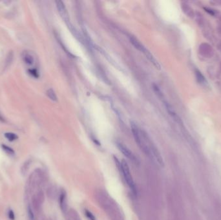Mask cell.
Here are the masks:
<instances>
[{
  "label": "cell",
  "instance_id": "obj_1",
  "mask_svg": "<svg viewBox=\"0 0 221 220\" xmlns=\"http://www.w3.org/2000/svg\"><path fill=\"white\" fill-rule=\"evenodd\" d=\"M132 132L136 143L140 146V148L148 156L156 161L159 164L163 165V160L160 156L157 149L152 143L149 136L146 133L141 130L135 123H131Z\"/></svg>",
  "mask_w": 221,
  "mask_h": 220
},
{
  "label": "cell",
  "instance_id": "obj_2",
  "mask_svg": "<svg viewBox=\"0 0 221 220\" xmlns=\"http://www.w3.org/2000/svg\"><path fill=\"white\" fill-rule=\"evenodd\" d=\"M130 42L131 43V44L134 46V47L137 49L139 50V51H140L141 52L143 53L145 56H146V58L149 59V60L151 61V63H153V65L155 67V68L156 69H160V65L159 64V63L158 62V61L155 58V57L153 56L149 51L148 49H147L144 46L142 45L139 40H138L136 38H135V37H133L132 36H130Z\"/></svg>",
  "mask_w": 221,
  "mask_h": 220
},
{
  "label": "cell",
  "instance_id": "obj_3",
  "mask_svg": "<svg viewBox=\"0 0 221 220\" xmlns=\"http://www.w3.org/2000/svg\"><path fill=\"white\" fill-rule=\"evenodd\" d=\"M120 168L123 177L124 178V180H125L127 185H128L129 187H130V189L132 190L134 194H136V186L131 175L130 167H129L127 163L124 161V160H123V161H122V162L120 163Z\"/></svg>",
  "mask_w": 221,
  "mask_h": 220
},
{
  "label": "cell",
  "instance_id": "obj_4",
  "mask_svg": "<svg viewBox=\"0 0 221 220\" xmlns=\"http://www.w3.org/2000/svg\"><path fill=\"white\" fill-rule=\"evenodd\" d=\"M55 3H56V8L58 9L59 14L60 15L63 20L66 23L67 25L71 24L69 17V14L64 3L62 1H56Z\"/></svg>",
  "mask_w": 221,
  "mask_h": 220
},
{
  "label": "cell",
  "instance_id": "obj_5",
  "mask_svg": "<svg viewBox=\"0 0 221 220\" xmlns=\"http://www.w3.org/2000/svg\"><path fill=\"white\" fill-rule=\"evenodd\" d=\"M117 146L118 149L121 151L122 153L126 157H127L129 159H130L133 162H134L135 163H137V159L135 157V156L133 154V153L127 147L126 145H124L121 143H118Z\"/></svg>",
  "mask_w": 221,
  "mask_h": 220
},
{
  "label": "cell",
  "instance_id": "obj_6",
  "mask_svg": "<svg viewBox=\"0 0 221 220\" xmlns=\"http://www.w3.org/2000/svg\"><path fill=\"white\" fill-rule=\"evenodd\" d=\"M22 59L24 61L29 65H32L34 63V59L32 55L27 52H24L22 54Z\"/></svg>",
  "mask_w": 221,
  "mask_h": 220
},
{
  "label": "cell",
  "instance_id": "obj_7",
  "mask_svg": "<svg viewBox=\"0 0 221 220\" xmlns=\"http://www.w3.org/2000/svg\"><path fill=\"white\" fill-rule=\"evenodd\" d=\"M14 59V52L12 50L9 51L7 55V57L5 59V65H4V69L5 71L7 70V68L11 67V64L12 63Z\"/></svg>",
  "mask_w": 221,
  "mask_h": 220
},
{
  "label": "cell",
  "instance_id": "obj_8",
  "mask_svg": "<svg viewBox=\"0 0 221 220\" xmlns=\"http://www.w3.org/2000/svg\"><path fill=\"white\" fill-rule=\"evenodd\" d=\"M47 96H48V98L51 99L53 102H57L58 98H57V96L55 93L54 90L53 89H49L47 90Z\"/></svg>",
  "mask_w": 221,
  "mask_h": 220
},
{
  "label": "cell",
  "instance_id": "obj_9",
  "mask_svg": "<svg viewBox=\"0 0 221 220\" xmlns=\"http://www.w3.org/2000/svg\"><path fill=\"white\" fill-rule=\"evenodd\" d=\"M4 136L9 141H14L18 138V135L12 132H6Z\"/></svg>",
  "mask_w": 221,
  "mask_h": 220
},
{
  "label": "cell",
  "instance_id": "obj_10",
  "mask_svg": "<svg viewBox=\"0 0 221 220\" xmlns=\"http://www.w3.org/2000/svg\"><path fill=\"white\" fill-rule=\"evenodd\" d=\"M183 10L188 16L192 17L194 16V12H193L192 8L190 7L187 6V5H184V8H183Z\"/></svg>",
  "mask_w": 221,
  "mask_h": 220
},
{
  "label": "cell",
  "instance_id": "obj_11",
  "mask_svg": "<svg viewBox=\"0 0 221 220\" xmlns=\"http://www.w3.org/2000/svg\"><path fill=\"white\" fill-rule=\"evenodd\" d=\"M2 147L3 149V150L7 154H10V155H12L14 154V150L12 148H11L10 146H8L6 145H2Z\"/></svg>",
  "mask_w": 221,
  "mask_h": 220
},
{
  "label": "cell",
  "instance_id": "obj_12",
  "mask_svg": "<svg viewBox=\"0 0 221 220\" xmlns=\"http://www.w3.org/2000/svg\"><path fill=\"white\" fill-rule=\"evenodd\" d=\"M195 74L197 76V78L198 81H199L200 82H203L204 81V76H202V74L198 70H197L195 71Z\"/></svg>",
  "mask_w": 221,
  "mask_h": 220
},
{
  "label": "cell",
  "instance_id": "obj_13",
  "mask_svg": "<svg viewBox=\"0 0 221 220\" xmlns=\"http://www.w3.org/2000/svg\"><path fill=\"white\" fill-rule=\"evenodd\" d=\"M29 73L32 76L34 77H38L39 75H38V72L37 71V70H36L35 68H33V69H29Z\"/></svg>",
  "mask_w": 221,
  "mask_h": 220
},
{
  "label": "cell",
  "instance_id": "obj_14",
  "mask_svg": "<svg viewBox=\"0 0 221 220\" xmlns=\"http://www.w3.org/2000/svg\"><path fill=\"white\" fill-rule=\"evenodd\" d=\"M8 217L9 219H11V220H14L15 219V214H14V211L12 210H11V209L8 210Z\"/></svg>",
  "mask_w": 221,
  "mask_h": 220
},
{
  "label": "cell",
  "instance_id": "obj_15",
  "mask_svg": "<svg viewBox=\"0 0 221 220\" xmlns=\"http://www.w3.org/2000/svg\"><path fill=\"white\" fill-rule=\"evenodd\" d=\"M28 214H29V219L30 220H34V215L33 210H32V209L30 208V206H29V209H28Z\"/></svg>",
  "mask_w": 221,
  "mask_h": 220
},
{
  "label": "cell",
  "instance_id": "obj_16",
  "mask_svg": "<svg viewBox=\"0 0 221 220\" xmlns=\"http://www.w3.org/2000/svg\"><path fill=\"white\" fill-rule=\"evenodd\" d=\"M85 214H86L87 217L90 220H95V218L94 216V215L92 214V213L91 212H89V210H86Z\"/></svg>",
  "mask_w": 221,
  "mask_h": 220
},
{
  "label": "cell",
  "instance_id": "obj_17",
  "mask_svg": "<svg viewBox=\"0 0 221 220\" xmlns=\"http://www.w3.org/2000/svg\"><path fill=\"white\" fill-rule=\"evenodd\" d=\"M0 120H2V121H5V120H4V119H3V118L1 116V115H0Z\"/></svg>",
  "mask_w": 221,
  "mask_h": 220
}]
</instances>
